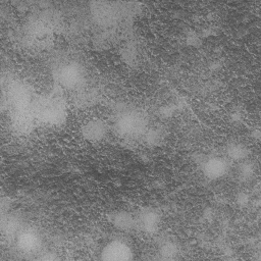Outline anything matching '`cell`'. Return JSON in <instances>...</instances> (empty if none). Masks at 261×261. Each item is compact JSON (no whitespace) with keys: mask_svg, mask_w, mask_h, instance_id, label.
Returning a JSON list of instances; mask_svg holds the SVG:
<instances>
[{"mask_svg":"<svg viewBox=\"0 0 261 261\" xmlns=\"http://www.w3.org/2000/svg\"><path fill=\"white\" fill-rule=\"evenodd\" d=\"M249 154L248 148L241 143H233L227 147V156L231 160L241 161L244 160Z\"/></svg>","mask_w":261,"mask_h":261,"instance_id":"obj_8","label":"cell"},{"mask_svg":"<svg viewBox=\"0 0 261 261\" xmlns=\"http://www.w3.org/2000/svg\"><path fill=\"white\" fill-rule=\"evenodd\" d=\"M237 201H238V203L240 205H246L249 202V196L247 194H245V193H242V194H240L238 196Z\"/></svg>","mask_w":261,"mask_h":261,"instance_id":"obj_13","label":"cell"},{"mask_svg":"<svg viewBox=\"0 0 261 261\" xmlns=\"http://www.w3.org/2000/svg\"><path fill=\"white\" fill-rule=\"evenodd\" d=\"M59 76H60L61 83L64 86L71 87L79 83L82 75L77 68L73 67V65H68L61 69V71L59 72Z\"/></svg>","mask_w":261,"mask_h":261,"instance_id":"obj_7","label":"cell"},{"mask_svg":"<svg viewBox=\"0 0 261 261\" xmlns=\"http://www.w3.org/2000/svg\"><path fill=\"white\" fill-rule=\"evenodd\" d=\"M112 222L113 224L121 230H130L135 226H137V219L133 217L127 212H117L112 216Z\"/></svg>","mask_w":261,"mask_h":261,"instance_id":"obj_6","label":"cell"},{"mask_svg":"<svg viewBox=\"0 0 261 261\" xmlns=\"http://www.w3.org/2000/svg\"><path fill=\"white\" fill-rule=\"evenodd\" d=\"M175 254H176V247L174 244H172L171 242H168L162 245L161 255L163 256V258L170 259V258H173Z\"/></svg>","mask_w":261,"mask_h":261,"instance_id":"obj_11","label":"cell"},{"mask_svg":"<svg viewBox=\"0 0 261 261\" xmlns=\"http://www.w3.org/2000/svg\"><path fill=\"white\" fill-rule=\"evenodd\" d=\"M146 140L148 143L152 145H157L161 140V136L159 132H157L156 129H151L146 134Z\"/></svg>","mask_w":261,"mask_h":261,"instance_id":"obj_12","label":"cell"},{"mask_svg":"<svg viewBox=\"0 0 261 261\" xmlns=\"http://www.w3.org/2000/svg\"><path fill=\"white\" fill-rule=\"evenodd\" d=\"M18 247L25 252H33L40 246L39 237L33 231H23L17 239Z\"/></svg>","mask_w":261,"mask_h":261,"instance_id":"obj_5","label":"cell"},{"mask_svg":"<svg viewBox=\"0 0 261 261\" xmlns=\"http://www.w3.org/2000/svg\"><path fill=\"white\" fill-rule=\"evenodd\" d=\"M120 128L125 132V133H136L140 127H141V123H140V118L135 117L133 115H127L122 117V119L119 122Z\"/></svg>","mask_w":261,"mask_h":261,"instance_id":"obj_9","label":"cell"},{"mask_svg":"<svg viewBox=\"0 0 261 261\" xmlns=\"http://www.w3.org/2000/svg\"><path fill=\"white\" fill-rule=\"evenodd\" d=\"M134 253L130 246L121 240L109 242L102 250L101 258L108 261H127L133 259Z\"/></svg>","mask_w":261,"mask_h":261,"instance_id":"obj_1","label":"cell"},{"mask_svg":"<svg viewBox=\"0 0 261 261\" xmlns=\"http://www.w3.org/2000/svg\"><path fill=\"white\" fill-rule=\"evenodd\" d=\"M228 163L224 158L212 157L207 159L203 164V172L209 179H218L226 174Z\"/></svg>","mask_w":261,"mask_h":261,"instance_id":"obj_3","label":"cell"},{"mask_svg":"<svg viewBox=\"0 0 261 261\" xmlns=\"http://www.w3.org/2000/svg\"><path fill=\"white\" fill-rule=\"evenodd\" d=\"M108 132L106 122L101 119H91L82 126L83 137L90 142H99L103 140Z\"/></svg>","mask_w":261,"mask_h":261,"instance_id":"obj_2","label":"cell"},{"mask_svg":"<svg viewBox=\"0 0 261 261\" xmlns=\"http://www.w3.org/2000/svg\"><path fill=\"white\" fill-rule=\"evenodd\" d=\"M160 222L159 215L154 210H145L137 219V225H139L146 232H154L158 228Z\"/></svg>","mask_w":261,"mask_h":261,"instance_id":"obj_4","label":"cell"},{"mask_svg":"<svg viewBox=\"0 0 261 261\" xmlns=\"http://www.w3.org/2000/svg\"><path fill=\"white\" fill-rule=\"evenodd\" d=\"M240 177L244 180L250 179L254 174V166L250 162H244L239 169Z\"/></svg>","mask_w":261,"mask_h":261,"instance_id":"obj_10","label":"cell"}]
</instances>
